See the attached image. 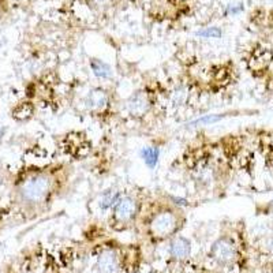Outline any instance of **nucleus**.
Masks as SVG:
<instances>
[{"mask_svg": "<svg viewBox=\"0 0 273 273\" xmlns=\"http://www.w3.org/2000/svg\"><path fill=\"white\" fill-rule=\"evenodd\" d=\"M34 111H36V108L32 102L29 101H23L17 104L15 107H14L13 112H11V115L17 122H28L29 119H32L34 115Z\"/></svg>", "mask_w": 273, "mask_h": 273, "instance_id": "obj_11", "label": "nucleus"}, {"mask_svg": "<svg viewBox=\"0 0 273 273\" xmlns=\"http://www.w3.org/2000/svg\"><path fill=\"white\" fill-rule=\"evenodd\" d=\"M170 254L176 261L187 260L192 254V242L184 236L175 235L170 243Z\"/></svg>", "mask_w": 273, "mask_h": 273, "instance_id": "obj_9", "label": "nucleus"}, {"mask_svg": "<svg viewBox=\"0 0 273 273\" xmlns=\"http://www.w3.org/2000/svg\"><path fill=\"white\" fill-rule=\"evenodd\" d=\"M62 146L67 156L75 160H85L92 153V141H90L85 132L70 131L63 137Z\"/></svg>", "mask_w": 273, "mask_h": 273, "instance_id": "obj_5", "label": "nucleus"}, {"mask_svg": "<svg viewBox=\"0 0 273 273\" xmlns=\"http://www.w3.org/2000/svg\"><path fill=\"white\" fill-rule=\"evenodd\" d=\"M62 166L32 167L18 174L14 180L13 198L22 213H43L62 188Z\"/></svg>", "mask_w": 273, "mask_h": 273, "instance_id": "obj_1", "label": "nucleus"}, {"mask_svg": "<svg viewBox=\"0 0 273 273\" xmlns=\"http://www.w3.org/2000/svg\"><path fill=\"white\" fill-rule=\"evenodd\" d=\"M209 256L219 265H223V266L232 265L238 258V244L234 238H231L228 235H223L213 242Z\"/></svg>", "mask_w": 273, "mask_h": 273, "instance_id": "obj_6", "label": "nucleus"}, {"mask_svg": "<svg viewBox=\"0 0 273 273\" xmlns=\"http://www.w3.org/2000/svg\"><path fill=\"white\" fill-rule=\"evenodd\" d=\"M92 71L100 79H110L112 77V68L111 66L100 59H92L89 62Z\"/></svg>", "mask_w": 273, "mask_h": 273, "instance_id": "obj_12", "label": "nucleus"}, {"mask_svg": "<svg viewBox=\"0 0 273 273\" xmlns=\"http://www.w3.org/2000/svg\"><path fill=\"white\" fill-rule=\"evenodd\" d=\"M144 202L134 194H124L111 209V227L115 230H126L131 227L141 216Z\"/></svg>", "mask_w": 273, "mask_h": 273, "instance_id": "obj_3", "label": "nucleus"}, {"mask_svg": "<svg viewBox=\"0 0 273 273\" xmlns=\"http://www.w3.org/2000/svg\"><path fill=\"white\" fill-rule=\"evenodd\" d=\"M200 36H202V37H212V39H217V37H220L222 36V32L217 29V28H210V29H206L204 30V32H200Z\"/></svg>", "mask_w": 273, "mask_h": 273, "instance_id": "obj_14", "label": "nucleus"}, {"mask_svg": "<svg viewBox=\"0 0 273 273\" xmlns=\"http://www.w3.org/2000/svg\"><path fill=\"white\" fill-rule=\"evenodd\" d=\"M145 213V226L148 234L154 239L174 238L178 231L183 227L184 212L174 202L170 201H153L142 208Z\"/></svg>", "mask_w": 273, "mask_h": 273, "instance_id": "obj_2", "label": "nucleus"}, {"mask_svg": "<svg viewBox=\"0 0 273 273\" xmlns=\"http://www.w3.org/2000/svg\"><path fill=\"white\" fill-rule=\"evenodd\" d=\"M120 197H122V193H120L119 190H116V188H108V190L102 193L100 198H98V208H100L102 212L111 210L116 205V202L120 200Z\"/></svg>", "mask_w": 273, "mask_h": 273, "instance_id": "obj_10", "label": "nucleus"}, {"mask_svg": "<svg viewBox=\"0 0 273 273\" xmlns=\"http://www.w3.org/2000/svg\"><path fill=\"white\" fill-rule=\"evenodd\" d=\"M119 253L115 249H105L97 258L98 273H116L119 270Z\"/></svg>", "mask_w": 273, "mask_h": 273, "instance_id": "obj_8", "label": "nucleus"}, {"mask_svg": "<svg viewBox=\"0 0 273 273\" xmlns=\"http://www.w3.org/2000/svg\"><path fill=\"white\" fill-rule=\"evenodd\" d=\"M85 105L93 116H104L111 108V94L101 86H96L88 92L85 97Z\"/></svg>", "mask_w": 273, "mask_h": 273, "instance_id": "obj_7", "label": "nucleus"}, {"mask_svg": "<svg viewBox=\"0 0 273 273\" xmlns=\"http://www.w3.org/2000/svg\"><path fill=\"white\" fill-rule=\"evenodd\" d=\"M141 157L145 161V164L149 167L150 170H153L157 166L158 157H160V149L157 146H146L141 150Z\"/></svg>", "mask_w": 273, "mask_h": 273, "instance_id": "obj_13", "label": "nucleus"}, {"mask_svg": "<svg viewBox=\"0 0 273 273\" xmlns=\"http://www.w3.org/2000/svg\"><path fill=\"white\" fill-rule=\"evenodd\" d=\"M154 105H156V93L149 88H141L132 92L126 102L128 115L135 120L145 119L152 112Z\"/></svg>", "mask_w": 273, "mask_h": 273, "instance_id": "obj_4", "label": "nucleus"}]
</instances>
